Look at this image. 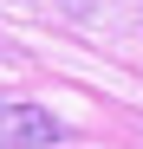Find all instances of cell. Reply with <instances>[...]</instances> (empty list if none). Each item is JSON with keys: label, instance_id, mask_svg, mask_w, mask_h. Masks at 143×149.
Masks as SVG:
<instances>
[{"label": "cell", "instance_id": "cell-1", "mask_svg": "<svg viewBox=\"0 0 143 149\" xmlns=\"http://www.w3.org/2000/svg\"><path fill=\"white\" fill-rule=\"evenodd\" d=\"M59 117H46L39 104H13L7 110V149H46V143H59Z\"/></svg>", "mask_w": 143, "mask_h": 149}]
</instances>
